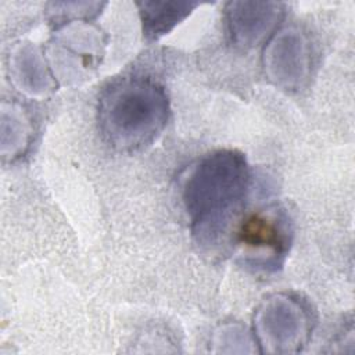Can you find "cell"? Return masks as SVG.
Masks as SVG:
<instances>
[{
    "label": "cell",
    "mask_w": 355,
    "mask_h": 355,
    "mask_svg": "<svg viewBox=\"0 0 355 355\" xmlns=\"http://www.w3.org/2000/svg\"><path fill=\"white\" fill-rule=\"evenodd\" d=\"M248 184L250 169L241 153L218 150L200 159L183 189V202L198 244L214 247L223 240L244 204Z\"/></svg>",
    "instance_id": "6da1fadb"
},
{
    "label": "cell",
    "mask_w": 355,
    "mask_h": 355,
    "mask_svg": "<svg viewBox=\"0 0 355 355\" xmlns=\"http://www.w3.org/2000/svg\"><path fill=\"white\" fill-rule=\"evenodd\" d=\"M97 114L107 143L130 153L151 144L162 133L169 101L165 89L150 78H118L101 92Z\"/></svg>",
    "instance_id": "7a4b0ae2"
},
{
    "label": "cell",
    "mask_w": 355,
    "mask_h": 355,
    "mask_svg": "<svg viewBox=\"0 0 355 355\" xmlns=\"http://www.w3.org/2000/svg\"><path fill=\"white\" fill-rule=\"evenodd\" d=\"M255 331L266 352H297L305 344L309 324L302 305L294 298L275 295L255 316Z\"/></svg>",
    "instance_id": "3957f363"
},
{
    "label": "cell",
    "mask_w": 355,
    "mask_h": 355,
    "mask_svg": "<svg viewBox=\"0 0 355 355\" xmlns=\"http://www.w3.org/2000/svg\"><path fill=\"white\" fill-rule=\"evenodd\" d=\"M236 241L245 255H268L269 265L277 266L290 247L287 218L277 209H258L240 220Z\"/></svg>",
    "instance_id": "277c9868"
},
{
    "label": "cell",
    "mask_w": 355,
    "mask_h": 355,
    "mask_svg": "<svg viewBox=\"0 0 355 355\" xmlns=\"http://www.w3.org/2000/svg\"><path fill=\"white\" fill-rule=\"evenodd\" d=\"M298 31L279 32L266 46L263 64L268 76L287 90L300 89L311 72V49Z\"/></svg>",
    "instance_id": "5b68a950"
},
{
    "label": "cell",
    "mask_w": 355,
    "mask_h": 355,
    "mask_svg": "<svg viewBox=\"0 0 355 355\" xmlns=\"http://www.w3.org/2000/svg\"><path fill=\"white\" fill-rule=\"evenodd\" d=\"M283 4L273 1H230L226 18L232 40L240 47L259 44L279 24Z\"/></svg>",
    "instance_id": "8992f818"
},
{
    "label": "cell",
    "mask_w": 355,
    "mask_h": 355,
    "mask_svg": "<svg viewBox=\"0 0 355 355\" xmlns=\"http://www.w3.org/2000/svg\"><path fill=\"white\" fill-rule=\"evenodd\" d=\"M143 32L148 40H157L182 22L197 7L191 1H140L137 3Z\"/></svg>",
    "instance_id": "52a82bcc"
}]
</instances>
